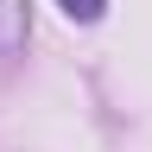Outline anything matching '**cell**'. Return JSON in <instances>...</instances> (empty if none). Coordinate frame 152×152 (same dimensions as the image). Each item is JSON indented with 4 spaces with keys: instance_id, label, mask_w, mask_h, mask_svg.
Here are the masks:
<instances>
[{
    "instance_id": "6da1fadb",
    "label": "cell",
    "mask_w": 152,
    "mask_h": 152,
    "mask_svg": "<svg viewBox=\"0 0 152 152\" xmlns=\"http://www.w3.org/2000/svg\"><path fill=\"white\" fill-rule=\"evenodd\" d=\"M32 38V0H0V57H19Z\"/></svg>"
},
{
    "instance_id": "7a4b0ae2",
    "label": "cell",
    "mask_w": 152,
    "mask_h": 152,
    "mask_svg": "<svg viewBox=\"0 0 152 152\" xmlns=\"http://www.w3.org/2000/svg\"><path fill=\"white\" fill-rule=\"evenodd\" d=\"M64 7V19H76V26H102L108 19V0H57Z\"/></svg>"
}]
</instances>
